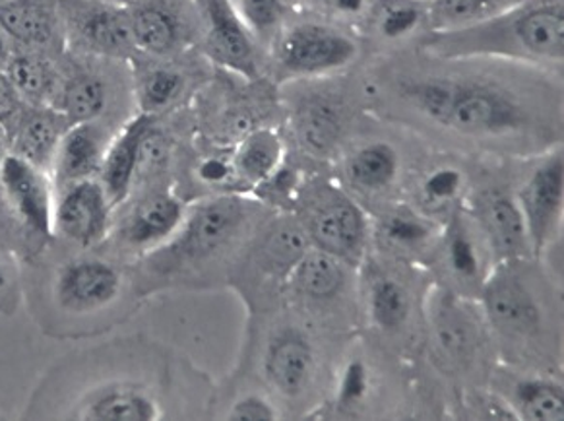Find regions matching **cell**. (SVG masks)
<instances>
[{
	"label": "cell",
	"mask_w": 564,
	"mask_h": 421,
	"mask_svg": "<svg viewBox=\"0 0 564 421\" xmlns=\"http://www.w3.org/2000/svg\"><path fill=\"white\" fill-rule=\"evenodd\" d=\"M400 91L429 121L464 137H517L532 127L517 94L491 80L429 76L405 82Z\"/></svg>",
	"instance_id": "5b68a950"
},
{
	"label": "cell",
	"mask_w": 564,
	"mask_h": 421,
	"mask_svg": "<svg viewBox=\"0 0 564 421\" xmlns=\"http://www.w3.org/2000/svg\"><path fill=\"white\" fill-rule=\"evenodd\" d=\"M254 208L252 201L239 195L214 196L186 206L185 219L171 239L132 262L140 298L212 282L218 267L234 259L235 249L249 234Z\"/></svg>",
	"instance_id": "3957f363"
},
{
	"label": "cell",
	"mask_w": 564,
	"mask_h": 421,
	"mask_svg": "<svg viewBox=\"0 0 564 421\" xmlns=\"http://www.w3.org/2000/svg\"><path fill=\"white\" fill-rule=\"evenodd\" d=\"M359 55L357 41L332 25L305 22L278 35L274 63L285 78H321L339 73Z\"/></svg>",
	"instance_id": "8fae6325"
},
{
	"label": "cell",
	"mask_w": 564,
	"mask_h": 421,
	"mask_svg": "<svg viewBox=\"0 0 564 421\" xmlns=\"http://www.w3.org/2000/svg\"><path fill=\"white\" fill-rule=\"evenodd\" d=\"M429 336L438 364L464 371L484 346V313L469 305L466 295L451 288H436L429 295Z\"/></svg>",
	"instance_id": "7c38bea8"
},
{
	"label": "cell",
	"mask_w": 564,
	"mask_h": 421,
	"mask_svg": "<svg viewBox=\"0 0 564 421\" xmlns=\"http://www.w3.org/2000/svg\"><path fill=\"white\" fill-rule=\"evenodd\" d=\"M68 50L88 57L129 61L137 55L127 4L109 0H57Z\"/></svg>",
	"instance_id": "30bf717a"
},
{
	"label": "cell",
	"mask_w": 564,
	"mask_h": 421,
	"mask_svg": "<svg viewBox=\"0 0 564 421\" xmlns=\"http://www.w3.org/2000/svg\"><path fill=\"white\" fill-rule=\"evenodd\" d=\"M111 106V86L104 74L78 66L61 73V86L53 106L73 122L99 121Z\"/></svg>",
	"instance_id": "484cf974"
},
{
	"label": "cell",
	"mask_w": 564,
	"mask_h": 421,
	"mask_svg": "<svg viewBox=\"0 0 564 421\" xmlns=\"http://www.w3.org/2000/svg\"><path fill=\"white\" fill-rule=\"evenodd\" d=\"M0 418H2V415H0Z\"/></svg>",
	"instance_id": "f907efd6"
},
{
	"label": "cell",
	"mask_w": 564,
	"mask_h": 421,
	"mask_svg": "<svg viewBox=\"0 0 564 421\" xmlns=\"http://www.w3.org/2000/svg\"><path fill=\"white\" fill-rule=\"evenodd\" d=\"M18 96L32 106H53L61 86V71L51 55L14 47L4 68Z\"/></svg>",
	"instance_id": "4dcf8cb0"
},
{
	"label": "cell",
	"mask_w": 564,
	"mask_h": 421,
	"mask_svg": "<svg viewBox=\"0 0 564 421\" xmlns=\"http://www.w3.org/2000/svg\"><path fill=\"white\" fill-rule=\"evenodd\" d=\"M4 2H9V0H0V4H4Z\"/></svg>",
	"instance_id": "c3c4849f"
},
{
	"label": "cell",
	"mask_w": 564,
	"mask_h": 421,
	"mask_svg": "<svg viewBox=\"0 0 564 421\" xmlns=\"http://www.w3.org/2000/svg\"><path fill=\"white\" fill-rule=\"evenodd\" d=\"M109 2H119V4H129L130 0H109Z\"/></svg>",
	"instance_id": "bcb514c9"
},
{
	"label": "cell",
	"mask_w": 564,
	"mask_h": 421,
	"mask_svg": "<svg viewBox=\"0 0 564 421\" xmlns=\"http://www.w3.org/2000/svg\"><path fill=\"white\" fill-rule=\"evenodd\" d=\"M0 127L9 138L12 154L51 173L61 138L70 127V121L55 107L22 101L12 114L0 119Z\"/></svg>",
	"instance_id": "9a60e30c"
},
{
	"label": "cell",
	"mask_w": 564,
	"mask_h": 421,
	"mask_svg": "<svg viewBox=\"0 0 564 421\" xmlns=\"http://www.w3.org/2000/svg\"><path fill=\"white\" fill-rule=\"evenodd\" d=\"M301 226L316 249L330 252L346 265L359 267L369 245V218L339 186L323 183L301 196Z\"/></svg>",
	"instance_id": "ba28073f"
},
{
	"label": "cell",
	"mask_w": 564,
	"mask_h": 421,
	"mask_svg": "<svg viewBox=\"0 0 564 421\" xmlns=\"http://www.w3.org/2000/svg\"><path fill=\"white\" fill-rule=\"evenodd\" d=\"M520 2L522 0H429L425 2V22L429 32H451L479 24Z\"/></svg>",
	"instance_id": "e575fe53"
},
{
	"label": "cell",
	"mask_w": 564,
	"mask_h": 421,
	"mask_svg": "<svg viewBox=\"0 0 564 421\" xmlns=\"http://www.w3.org/2000/svg\"><path fill=\"white\" fill-rule=\"evenodd\" d=\"M0 198L9 222L0 241L20 262L32 260L53 241L55 183L51 173L10 152L0 163Z\"/></svg>",
	"instance_id": "8992f818"
},
{
	"label": "cell",
	"mask_w": 564,
	"mask_h": 421,
	"mask_svg": "<svg viewBox=\"0 0 564 421\" xmlns=\"http://www.w3.org/2000/svg\"><path fill=\"white\" fill-rule=\"evenodd\" d=\"M351 267L330 252L311 247L305 257L293 268L288 285L311 307H330L338 303L349 288Z\"/></svg>",
	"instance_id": "cb8c5ba5"
},
{
	"label": "cell",
	"mask_w": 564,
	"mask_h": 421,
	"mask_svg": "<svg viewBox=\"0 0 564 421\" xmlns=\"http://www.w3.org/2000/svg\"><path fill=\"white\" fill-rule=\"evenodd\" d=\"M377 237L400 259H417L438 244L441 229L427 214L410 206H398L380 219Z\"/></svg>",
	"instance_id": "f1b7e54d"
},
{
	"label": "cell",
	"mask_w": 564,
	"mask_h": 421,
	"mask_svg": "<svg viewBox=\"0 0 564 421\" xmlns=\"http://www.w3.org/2000/svg\"><path fill=\"white\" fill-rule=\"evenodd\" d=\"M502 400L507 402L510 412L514 413V420H564L563 385L547 377H520L502 395Z\"/></svg>",
	"instance_id": "1f68e13d"
},
{
	"label": "cell",
	"mask_w": 564,
	"mask_h": 421,
	"mask_svg": "<svg viewBox=\"0 0 564 421\" xmlns=\"http://www.w3.org/2000/svg\"><path fill=\"white\" fill-rule=\"evenodd\" d=\"M438 245L444 268L459 290L479 292L491 272L487 267L491 251L474 218H464L459 212H452L448 226L438 237Z\"/></svg>",
	"instance_id": "ffe728a7"
},
{
	"label": "cell",
	"mask_w": 564,
	"mask_h": 421,
	"mask_svg": "<svg viewBox=\"0 0 564 421\" xmlns=\"http://www.w3.org/2000/svg\"><path fill=\"white\" fill-rule=\"evenodd\" d=\"M113 137L101 119L73 122L61 138L55 162L51 168V177L55 186L97 177Z\"/></svg>",
	"instance_id": "44dd1931"
},
{
	"label": "cell",
	"mask_w": 564,
	"mask_h": 421,
	"mask_svg": "<svg viewBox=\"0 0 564 421\" xmlns=\"http://www.w3.org/2000/svg\"><path fill=\"white\" fill-rule=\"evenodd\" d=\"M278 418H280V410L259 392L245 395L226 412V420L272 421Z\"/></svg>",
	"instance_id": "ab89813d"
},
{
	"label": "cell",
	"mask_w": 564,
	"mask_h": 421,
	"mask_svg": "<svg viewBox=\"0 0 564 421\" xmlns=\"http://www.w3.org/2000/svg\"><path fill=\"white\" fill-rule=\"evenodd\" d=\"M47 2H53V4H57V0H47Z\"/></svg>",
	"instance_id": "7dc6e473"
},
{
	"label": "cell",
	"mask_w": 564,
	"mask_h": 421,
	"mask_svg": "<svg viewBox=\"0 0 564 421\" xmlns=\"http://www.w3.org/2000/svg\"><path fill=\"white\" fill-rule=\"evenodd\" d=\"M0 28L20 50L45 55L58 47L65 50L57 4L47 0H9L0 4Z\"/></svg>",
	"instance_id": "7402d4cb"
},
{
	"label": "cell",
	"mask_w": 564,
	"mask_h": 421,
	"mask_svg": "<svg viewBox=\"0 0 564 421\" xmlns=\"http://www.w3.org/2000/svg\"><path fill=\"white\" fill-rule=\"evenodd\" d=\"M311 247L313 244L299 219L278 218L262 231L252 259L260 274L267 276V282L285 288L293 268Z\"/></svg>",
	"instance_id": "d4e9b609"
},
{
	"label": "cell",
	"mask_w": 564,
	"mask_h": 421,
	"mask_svg": "<svg viewBox=\"0 0 564 421\" xmlns=\"http://www.w3.org/2000/svg\"><path fill=\"white\" fill-rule=\"evenodd\" d=\"M12 51H14L12 41L9 40V35L4 33V30L0 28V71H4L7 65H9L10 57H12Z\"/></svg>",
	"instance_id": "f6af8a7d"
},
{
	"label": "cell",
	"mask_w": 564,
	"mask_h": 421,
	"mask_svg": "<svg viewBox=\"0 0 564 421\" xmlns=\"http://www.w3.org/2000/svg\"><path fill=\"white\" fill-rule=\"evenodd\" d=\"M285 144L274 129H250L245 132L231 155L235 181L239 185L259 188L282 170Z\"/></svg>",
	"instance_id": "83f0119b"
},
{
	"label": "cell",
	"mask_w": 564,
	"mask_h": 421,
	"mask_svg": "<svg viewBox=\"0 0 564 421\" xmlns=\"http://www.w3.org/2000/svg\"><path fill=\"white\" fill-rule=\"evenodd\" d=\"M421 2H429V0H421Z\"/></svg>",
	"instance_id": "681fc988"
},
{
	"label": "cell",
	"mask_w": 564,
	"mask_h": 421,
	"mask_svg": "<svg viewBox=\"0 0 564 421\" xmlns=\"http://www.w3.org/2000/svg\"><path fill=\"white\" fill-rule=\"evenodd\" d=\"M171 352L122 338L80 349L53 365L25 404L24 420L155 421L173 412Z\"/></svg>",
	"instance_id": "6da1fadb"
},
{
	"label": "cell",
	"mask_w": 564,
	"mask_h": 421,
	"mask_svg": "<svg viewBox=\"0 0 564 421\" xmlns=\"http://www.w3.org/2000/svg\"><path fill=\"white\" fill-rule=\"evenodd\" d=\"M153 122L155 117L144 114L134 115L119 132H115V137L109 142L97 179L106 188L113 208L121 206L134 188L142 140Z\"/></svg>",
	"instance_id": "603a6c76"
},
{
	"label": "cell",
	"mask_w": 564,
	"mask_h": 421,
	"mask_svg": "<svg viewBox=\"0 0 564 421\" xmlns=\"http://www.w3.org/2000/svg\"><path fill=\"white\" fill-rule=\"evenodd\" d=\"M145 57V55H144ZM134 65V96L138 114L160 117L181 104L188 89V76L177 66L158 63V58Z\"/></svg>",
	"instance_id": "f546056e"
},
{
	"label": "cell",
	"mask_w": 564,
	"mask_h": 421,
	"mask_svg": "<svg viewBox=\"0 0 564 421\" xmlns=\"http://www.w3.org/2000/svg\"><path fill=\"white\" fill-rule=\"evenodd\" d=\"M400 154L388 142H369L347 158V181L364 195H379L394 185Z\"/></svg>",
	"instance_id": "d6a6232c"
},
{
	"label": "cell",
	"mask_w": 564,
	"mask_h": 421,
	"mask_svg": "<svg viewBox=\"0 0 564 421\" xmlns=\"http://www.w3.org/2000/svg\"><path fill=\"white\" fill-rule=\"evenodd\" d=\"M22 290L41 333L55 341H88L124 323L142 300L134 268L104 245L76 249L53 239L22 262Z\"/></svg>",
	"instance_id": "7a4b0ae2"
},
{
	"label": "cell",
	"mask_w": 564,
	"mask_h": 421,
	"mask_svg": "<svg viewBox=\"0 0 564 421\" xmlns=\"http://www.w3.org/2000/svg\"><path fill=\"white\" fill-rule=\"evenodd\" d=\"M202 43L208 57L214 63L226 66L227 71L241 74L249 80L257 78L259 63L252 35L235 14L229 0H202Z\"/></svg>",
	"instance_id": "2e32d148"
},
{
	"label": "cell",
	"mask_w": 564,
	"mask_h": 421,
	"mask_svg": "<svg viewBox=\"0 0 564 421\" xmlns=\"http://www.w3.org/2000/svg\"><path fill=\"white\" fill-rule=\"evenodd\" d=\"M563 152H553L533 168L517 195L518 206L524 216L532 257L535 259H540L555 236L556 227L563 218Z\"/></svg>",
	"instance_id": "5bb4252c"
},
{
	"label": "cell",
	"mask_w": 564,
	"mask_h": 421,
	"mask_svg": "<svg viewBox=\"0 0 564 421\" xmlns=\"http://www.w3.org/2000/svg\"><path fill=\"white\" fill-rule=\"evenodd\" d=\"M186 204L171 188L144 186L137 201L115 208L113 226L104 247L117 257L137 262L162 247L183 224Z\"/></svg>",
	"instance_id": "9c48e42d"
},
{
	"label": "cell",
	"mask_w": 564,
	"mask_h": 421,
	"mask_svg": "<svg viewBox=\"0 0 564 421\" xmlns=\"http://www.w3.org/2000/svg\"><path fill=\"white\" fill-rule=\"evenodd\" d=\"M369 371L364 361H351L344 369L341 381L338 387L339 404L355 406L357 402H364L367 392H369Z\"/></svg>",
	"instance_id": "60d3db41"
},
{
	"label": "cell",
	"mask_w": 564,
	"mask_h": 421,
	"mask_svg": "<svg viewBox=\"0 0 564 421\" xmlns=\"http://www.w3.org/2000/svg\"><path fill=\"white\" fill-rule=\"evenodd\" d=\"M22 104V98L18 96L17 88L12 86L9 76L4 71H0V119L12 114Z\"/></svg>",
	"instance_id": "7bdbcfd3"
},
{
	"label": "cell",
	"mask_w": 564,
	"mask_h": 421,
	"mask_svg": "<svg viewBox=\"0 0 564 421\" xmlns=\"http://www.w3.org/2000/svg\"><path fill=\"white\" fill-rule=\"evenodd\" d=\"M262 371L268 385L283 398H299L311 387L316 373V349L308 334L283 326L270 336Z\"/></svg>",
	"instance_id": "e0dca14e"
},
{
	"label": "cell",
	"mask_w": 564,
	"mask_h": 421,
	"mask_svg": "<svg viewBox=\"0 0 564 421\" xmlns=\"http://www.w3.org/2000/svg\"><path fill=\"white\" fill-rule=\"evenodd\" d=\"M466 179L462 171L454 168H438L431 171L427 177L421 181L420 201L421 212L433 218V214L441 212H454V204H458L459 196L464 193Z\"/></svg>",
	"instance_id": "d590c367"
},
{
	"label": "cell",
	"mask_w": 564,
	"mask_h": 421,
	"mask_svg": "<svg viewBox=\"0 0 564 421\" xmlns=\"http://www.w3.org/2000/svg\"><path fill=\"white\" fill-rule=\"evenodd\" d=\"M196 177H198L202 185L206 186H227L237 183L231 158L227 160L221 155L202 158L198 165H196Z\"/></svg>",
	"instance_id": "b9f144b4"
},
{
	"label": "cell",
	"mask_w": 564,
	"mask_h": 421,
	"mask_svg": "<svg viewBox=\"0 0 564 421\" xmlns=\"http://www.w3.org/2000/svg\"><path fill=\"white\" fill-rule=\"evenodd\" d=\"M474 222L495 257V265L505 260L528 259L532 255L517 196L502 191H485L477 196Z\"/></svg>",
	"instance_id": "d6986e66"
},
{
	"label": "cell",
	"mask_w": 564,
	"mask_h": 421,
	"mask_svg": "<svg viewBox=\"0 0 564 421\" xmlns=\"http://www.w3.org/2000/svg\"><path fill=\"white\" fill-rule=\"evenodd\" d=\"M365 305L371 323L379 331L384 334L400 333L412 316V292L400 276L377 268L369 272L365 282Z\"/></svg>",
	"instance_id": "4316f807"
},
{
	"label": "cell",
	"mask_w": 564,
	"mask_h": 421,
	"mask_svg": "<svg viewBox=\"0 0 564 421\" xmlns=\"http://www.w3.org/2000/svg\"><path fill=\"white\" fill-rule=\"evenodd\" d=\"M130 32L137 53L167 58L191 40V24L175 0H130Z\"/></svg>",
	"instance_id": "ac0fdd59"
},
{
	"label": "cell",
	"mask_w": 564,
	"mask_h": 421,
	"mask_svg": "<svg viewBox=\"0 0 564 421\" xmlns=\"http://www.w3.org/2000/svg\"><path fill=\"white\" fill-rule=\"evenodd\" d=\"M113 204L97 177L55 186L53 239L76 249L101 247L113 226Z\"/></svg>",
	"instance_id": "4fadbf2b"
},
{
	"label": "cell",
	"mask_w": 564,
	"mask_h": 421,
	"mask_svg": "<svg viewBox=\"0 0 564 421\" xmlns=\"http://www.w3.org/2000/svg\"><path fill=\"white\" fill-rule=\"evenodd\" d=\"M525 260L497 262L479 290L485 323L512 342L540 338L545 323L543 301Z\"/></svg>",
	"instance_id": "52a82bcc"
},
{
	"label": "cell",
	"mask_w": 564,
	"mask_h": 421,
	"mask_svg": "<svg viewBox=\"0 0 564 421\" xmlns=\"http://www.w3.org/2000/svg\"><path fill=\"white\" fill-rule=\"evenodd\" d=\"M425 22V2L421 0H388L377 10V28L388 40L412 35Z\"/></svg>",
	"instance_id": "8d00e7d4"
},
{
	"label": "cell",
	"mask_w": 564,
	"mask_h": 421,
	"mask_svg": "<svg viewBox=\"0 0 564 421\" xmlns=\"http://www.w3.org/2000/svg\"><path fill=\"white\" fill-rule=\"evenodd\" d=\"M252 37H272L282 24L283 0H229Z\"/></svg>",
	"instance_id": "74e56055"
},
{
	"label": "cell",
	"mask_w": 564,
	"mask_h": 421,
	"mask_svg": "<svg viewBox=\"0 0 564 421\" xmlns=\"http://www.w3.org/2000/svg\"><path fill=\"white\" fill-rule=\"evenodd\" d=\"M299 142L315 155H328L344 132V111L330 99H313L299 109Z\"/></svg>",
	"instance_id": "836d02e7"
},
{
	"label": "cell",
	"mask_w": 564,
	"mask_h": 421,
	"mask_svg": "<svg viewBox=\"0 0 564 421\" xmlns=\"http://www.w3.org/2000/svg\"><path fill=\"white\" fill-rule=\"evenodd\" d=\"M22 300V262L0 241V315H12Z\"/></svg>",
	"instance_id": "f35d334b"
},
{
	"label": "cell",
	"mask_w": 564,
	"mask_h": 421,
	"mask_svg": "<svg viewBox=\"0 0 564 421\" xmlns=\"http://www.w3.org/2000/svg\"><path fill=\"white\" fill-rule=\"evenodd\" d=\"M423 51L441 61L497 58L525 65L561 66L564 58V0H522L479 24L429 32Z\"/></svg>",
	"instance_id": "277c9868"
},
{
	"label": "cell",
	"mask_w": 564,
	"mask_h": 421,
	"mask_svg": "<svg viewBox=\"0 0 564 421\" xmlns=\"http://www.w3.org/2000/svg\"><path fill=\"white\" fill-rule=\"evenodd\" d=\"M330 2L339 14H346V17L361 14L367 7V0H330Z\"/></svg>",
	"instance_id": "ee69618b"
}]
</instances>
